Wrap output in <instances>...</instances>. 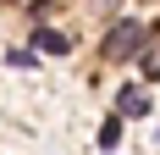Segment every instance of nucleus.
Wrapping results in <instances>:
<instances>
[{"instance_id": "nucleus-1", "label": "nucleus", "mask_w": 160, "mask_h": 155, "mask_svg": "<svg viewBox=\"0 0 160 155\" xmlns=\"http://www.w3.org/2000/svg\"><path fill=\"white\" fill-rule=\"evenodd\" d=\"M138 50H144V22H138V17H122V22H111L99 56H105V61H132Z\"/></svg>"}, {"instance_id": "nucleus-2", "label": "nucleus", "mask_w": 160, "mask_h": 155, "mask_svg": "<svg viewBox=\"0 0 160 155\" xmlns=\"http://www.w3.org/2000/svg\"><path fill=\"white\" fill-rule=\"evenodd\" d=\"M116 111H122V116H149V94L138 89V83H122V89H116Z\"/></svg>"}, {"instance_id": "nucleus-3", "label": "nucleus", "mask_w": 160, "mask_h": 155, "mask_svg": "<svg viewBox=\"0 0 160 155\" xmlns=\"http://www.w3.org/2000/svg\"><path fill=\"white\" fill-rule=\"evenodd\" d=\"M33 50H39V56H66L72 39H66L61 28H39V33H33Z\"/></svg>"}, {"instance_id": "nucleus-4", "label": "nucleus", "mask_w": 160, "mask_h": 155, "mask_svg": "<svg viewBox=\"0 0 160 155\" xmlns=\"http://www.w3.org/2000/svg\"><path fill=\"white\" fill-rule=\"evenodd\" d=\"M116 139H122V111L105 116V127H99V150H116Z\"/></svg>"}, {"instance_id": "nucleus-5", "label": "nucleus", "mask_w": 160, "mask_h": 155, "mask_svg": "<svg viewBox=\"0 0 160 155\" xmlns=\"http://www.w3.org/2000/svg\"><path fill=\"white\" fill-rule=\"evenodd\" d=\"M144 72H149V78H160V56H149V61H144Z\"/></svg>"}, {"instance_id": "nucleus-6", "label": "nucleus", "mask_w": 160, "mask_h": 155, "mask_svg": "<svg viewBox=\"0 0 160 155\" xmlns=\"http://www.w3.org/2000/svg\"><path fill=\"white\" fill-rule=\"evenodd\" d=\"M0 6H22V0H0Z\"/></svg>"}]
</instances>
